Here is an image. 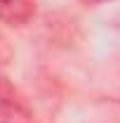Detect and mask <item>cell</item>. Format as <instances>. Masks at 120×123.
<instances>
[{"mask_svg":"<svg viewBox=\"0 0 120 123\" xmlns=\"http://www.w3.org/2000/svg\"><path fill=\"white\" fill-rule=\"evenodd\" d=\"M35 0H0V21L7 26H24L35 17Z\"/></svg>","mask_w":120,"mask_h":123,"instance_id":"obj_1","label":"cell"},{"mask_svg":"<svg viewBox=\"0 0 120 123\" xmlns=\"http://www.w3.org/2000/svg\"><path fill=\"white\" fill-rule=\"evenodd\" d=\"M19 99H24V97L19 95V90L0 74V102H19Z\"/></svg>","mask_w":120,"mask_h":123,"instance_id":"obj_2","label":"cell"},{"mask_svg":"<svg viewBox=\"0 0 120 123\" xmlns=\"http://www.w3.org/2000/svg\"><path fill=\"white\" fill-rule=\"evenodd\" d=\"M12 57H14V50H12V45L7 43V38H5V36H0V64H7V62H12Z\"/></svg>","mask_w":120,"mask_h":123,"instance_id":"obj_3","label":"cell"},{"mask_svg":"<svg viewBox=\"0 0 120 123\" xmlns=\"http://www.w3.org/2000/svg\"><path fill=\"white\" fill-rule=\"evenodd\" d=\"M85 2H90V5H99V2H111V0H85Z\"/></svg>","mask_w":120,"mask_h":123,"instance_id":"obj_4","label":"cell"}]
</instances>
